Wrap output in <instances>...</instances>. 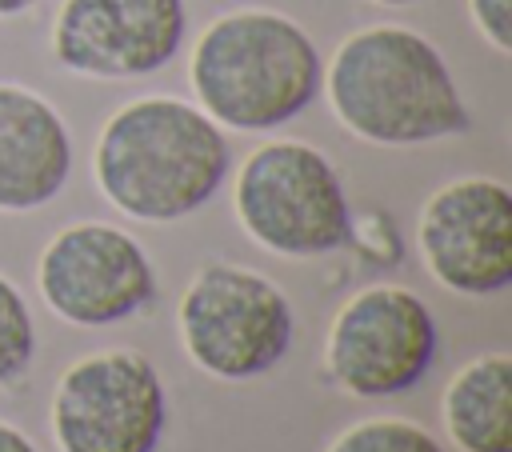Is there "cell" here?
<instances>
[{
	"mask_svg": "<svg viewBox=\"0 0 512 452\" xmlns=\"http://www.w3.org/2000/svg\"><path fill=\"white\" fill-rule=\"evenodd\" d=\"M320 92L344 132L376 148H416L472 132L444 52L408 24H364L324 64Z\"/></svg>",
	"mask_w": 512,
	"mask_h": 452,
	"instance_id": "cell-1",
	"label": "cell"
},
{
	"mask_svg": "<svg viewBox=\"0 0 512 452\" xmlns=\"http://www.w3.org/2000/svg\"><path fill=\"white\" fill-rule=\"evenodd\" d=\"M188 36V0H64L52 20V56L88 80H140L176 60Z\"/></svg>",
	"mask_w": 512,
	"mask_h": 452,
	"instance_id": "cell-10",
	"label": "cell"
},
{
	"mask_svg": "<svg viewBox=\"0 0 512 452\" xmlns=\"http://www.w3.org/2000/svg\"><path fill=\"white\" fill-rule=\"evenodd\" d=\"M224 128L180 96H136L120 104L92 148L100 196L140 224H176L200 212L228 180Z\"/></svg>",
	"mask_w": 512,
	"mask_h": 452,
	"instance_id": "cell-2",
	"label": "cell"
},
{
	"mask_svg": "<svg viewBox=\"0 0 512 452\" xmlns=\"http://www.w3.org/2000/svg\"><path fill=\"white\" fill-rule=\"evenodd\" d=\"M348 248L360 256V264L380 268V272H388V268H396L404 260V236H400L392 212H384V208L352 212Z\"/></svg>",
	"mask_w": 512,
	"mask_h": 452,
	"instance_id": "cell-15",
	"label": "cell"
},
{
	"mask_svg": "<svg viewBox=\"0 0 512 452\" xmlns=\"http://www.w3.org/2000/svg\"><path fill=\"white\" fill-rule=\"evenodd\" d=\"M440 420L460 452H512V356L480 352L452 372Z\"/></svg>",
	"mask_w": 512,
	"mask_h": 452,
	"instance_id": "cell-12",
	"label": "cell"
},
{
	"mask_svg": "<svg viewBox=\"0 0 512 452\" xmlns=\"http://www.w3.org/2000/svg\"><path fill=\"white\" fill-rule=\"evenodd\" d=\"M368 4H384V8H404V4H416V0H368Z\"/></svg>",
	"mask_w": 512,
	"mask_h": 452,
	"instance_id": "cell-19",
	"label": "cell"
},
{
	"mask_svg": "<svg viewBox=\"0 0 512 452\" xmlns=\"http://www.w3.org/2000/svg\"><path fill=\"white\" fill-rule=\"evenodd\" d=\"M320 80L316 40L276 8L220 12L188 56L196 108L232 132H272L296 120L320 96Z\"/></svg>",
	"mask_w": 512,
	"mask_h": 452,
	"instance_id": "cell-3",
	"label": "cell"
},
{
	"mask_svg": "<svg viewBox=\"0 0 512 452\" xmlns=\"http://www.w3.org/2000/svg\"><path fill=\"white\" fill-rule=\"evenodd\" d=\"M428 276L456 296H496L512 284V192L496 176L440 184L416 224Z\"/></svg>",
	"mask_w": 512,
	"mask_h": 452,
	"instance_id": "cell-9",
	"label": "cell"
},
{
	"mask_svg": "<svg viewBox=\"0 0 512 452\" xmlns=\"http://www.w3.org/2000/svg\"><path fill=\"white\" fill-rule=\"evenodd\" d=\"M36 292L52 316L104 328L140 316L156 300V268L136 236L104 220L60 228L36 260Z\"/></svg>",
	"mask_w": 512,
	"mask_h": 452,
	"instance_id": "cell-8",
	"label": "cell"
},
{
	"mask_svg": "<svg viewBox=\"0 0 512 452\" xmlns=\"http://www.w3.org/2000/svg\"><path fill=\"white\" fill-rule=\"evenodd\" d=\"M72 176V132L36 88L0 80V212L52 204Z\"/></svg>",
	"mask_w": 512,
	"mask_h": 452,
	"instance_id": "cell-11",
	"label": "cell"
},
{
	"mask_svg": "<svg viewBox=\"0 0 512 452\" xmlns=\"http://www.w3.org/2000/svg\"><path fill=\"white\" fill-rule=\"evenodd\" d=\"M40 0H0V20H8V16H24L28 8H36Z\"/></svg>",
	"mask_w": 512,
	"mask_h": 452,
	"instance_id": "cell-18",
	"label": "cell"
},
{
	"mask_svg": "<svg viewBox=\"0 0 512 452\" xmlns=\"http://www.w3.org/2000/svg\"><path fill=\"white\" fill-rule=\"evenodd\" d=\"M232 212L256 248L284 260L340 252L352 232L344 180L308 140H268L252 148L232 180Z\"/></svg>",
	"mask_w": 512,
	"mask_h": 452,
	"instance_id": "cell-4",
	"label": "cell"
},
{
	"mask_svg": "<svg viewBox=\"0 0 512 452\" xmlns=\"http://www.w3.org/2000/svg\"><path fill=\"white\" fill-rule=\"evenodd\" d=\"M48 424L60 452H156L168 428V392L144 352H92L56 380Z\"/></svg>",
	"mask_w": 512,
	"mask_h": 452,
	"instance_id": "cell-7",
	"label": "cell"
},
{
	"mask_svg": "<svg viewBox=\"0 0 512 452\" xmlns=\"http://www.w3.org/2000/svg\"><path fill=\"white\" fill-rule=\"evenodd\" d=\"M324 452H444V444L412 420L368 416V420H356L344 432H336Z\"/></svg>",
	"mask_w": 512,
	"mask_h": 452,
	"instance_id": "cell-13",
	"label": "cell"
},
{
	"mask_svg": "<svg viewBox=\"0 0 512 452\" xmlns=\"http://www.w3.org/2000/svg\"><path fill=\"white\" fill-rule=\"evenodd\" d=\"M176 332L184 356L204 376L244 384L272 372L292 352L296 312L264 272L212 260L188 280L176 304Z\"/></svg>",
	"mask_w": 512,
	"mask_h": 452,
	"instance_id": "cell-5",
	"label": "cell"
},
{
	"mask_svg": "<svg viewBox=\"0 0 512 452\" xmlns=\"http://www.w3.org/2000/svg\"><path fill=\"white\" fill-rule=\"evenodd\" d=\"M0 452H40V448L32 444V436H28V432H20L16 424L0 420Z\"/></svg>",
	"mask_w": 512,
	"mask_h": 452,
	"instance_id": "cell-17",
	"label": "cell"
},
{
	"mask_svg": "<svg viewBox=\"0 0 512 452\" xmlns=\"http://www.w3.org/2000/svg\"><path fill=\"white\" fill-rule=\"evenodd\" d=\"M468 20L492 52H512V0H468Z\"/></svg>",
	"mask_w": 512,
	"mask_h": 452,
	"instance_id": "cell-16",
	"label": "cell"
},
{
	"mask_svg": "<svg viewBox=\"0 0 512 452\" xmlns=\"http://www.w3.org/2000/svg\"><path fill=\"white\" fill-rule=\"evenodd\" d=\"M436 316L404 284L352 292L324 336V376L356 400H384L416 388L436 360Z\"/></svg>",
	"mask_w": 512,
	"mask_h": 452,
	"instance_id": "cell-6",
	"label": "cell"
},
{
	"mask_svg": "<svg viewBox=\"0 0 512 452\" xmlns=\"http://www.w3.org/2000/svg\"><path fill=\"white\" fill-rule=\"evenodd\" d=\"M36 360V324L24 292L0 272V388L16 384Z\"/></svg>",
	"mask_w": 512,
	"mask_h": 452,
	"instance_id": "cell-14",
	"label": "cell"
}]
</instances>
